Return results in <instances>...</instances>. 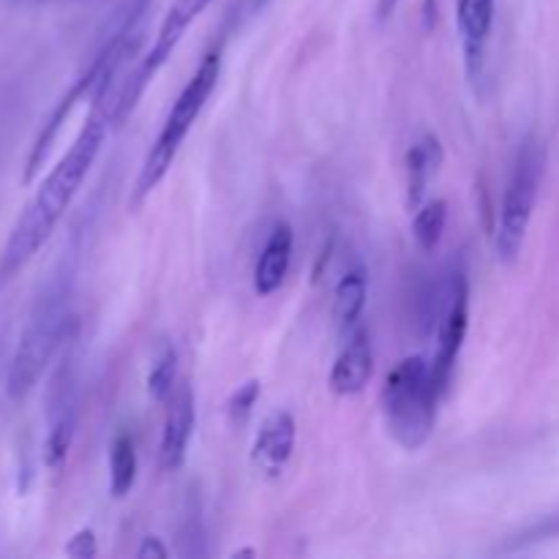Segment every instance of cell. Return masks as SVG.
Listing matches in <instances>:
<instances>
[{
    "instance_id": "obj_1",
    "label": "cell",
    "mask_w": 559,
    "mask_h": 559,
    "mask_svg": "<svg viewBox=\"0 0 559 559\" xmlns=\"http://www.w3.org/2000/svg\"><path fill=\"white\" fill-rule=\"evenodd\" d=\"M107 131V120L98 112H91V118L85 120L82 131L76 134L74 145L66 151V156L44 178L36 197L27 202L25 211L16 218L14 229L5 238L3 249H0V282L14 278L38 254V249L47 243L49 235L55 233L58 222L63 218V213L69 211L80 186L85 183L87 173H91L93 162H96L98 151H102Z\"/></svg>"
},
{
    "instance_id": "obj_2",
    "label": "cell",
    "mask_w": 559,
    "mask_h": 559,
    "mask_svg": "<svg viewBox=\"0 0 559 559\" xmlns=\"http://www.w3.org/2000/svg\"><path fill=\"white\" fill-rule=\"evenodd\" d=\"M440 399L442 391L429 360L420 355L399 360L382 388L385 424L393 440L407 451H418L435 431Z\"/></svg>"
},
{
    "instance_id": "obj_3",
    "label": "cell",
    "mask_w": 559,
    "mask_h": 559,
    "mask_svg": "<svg viewBox=\"0 0 559 559\" xmlns=\"http://www.w3.org/2000/svg\"><path fill=\"white\" fill-rule=\"evenodd\" d=\"M69 278H55L41 295H38L36 306L31 311L25 331H22L16 353L11 358L9 374H5V393L11 399H25L27 393L36 388L41 374L47 371L49 360L58 353L60 342L66 338V328H69Z\"/></svg>"
},
{
    "instance_id": "obj_4",
    "label": "cell",
    "mask_w": 559,
    "mask_h": 559,
    "mask_svg": "<svg viewBox=\"0 0 559 559\" xmlns=\"http://www.w3.org/2000/svg\"><path fill=\"white\" fill-rule=\"evenodd\" d=\"M222 76V52L213 49L202 58L200 69L191 74V80L186 82V87L180 91V96L175 98L173 109H169L167 120H164L162 131H158L156 142H153L151 153H147L145 164L140 169V178H136V191L134 202H142L158 183L164 180V175L173 167L175 156H178L180 145H183L186 134L194 126V120L200 118V112L205 109L207 98L216 91V82Z\"/></svg>"
},
{
    "instance_id": "obj_5",
    "label": "cell",
    "mask_w": 559,
    "mask_h": 559,
    "mask_svg": "<svg viewBox=\"0 0 559 559\" xmlns=\"http://www.w3.org/2000/svg\"><path fill=\"white\" fill-rule=\"evenodd\" d=\"M546 169V147L535 136H530L516 153L511 180L506 186L500 211V227H497V257L502 262H513L522 251L527 238L530 218H533L535 202H538L540 180Z\"/></svg>"
},
{
    "instance_id": "obj_6",
    "label": "cell",
    "mask_w": 559,
    "mask_h": 559,
    "mask_svg": "<svg viewBox=\"0 0 559 559\" xmlns=\"http://www.w3.org/2000/svg\"><path fill=\"white\" fill-rule=\"evenodd\" d=\"M469 325V287L464 273H451V295H448V306L442 311L440 320V338H437V353L431 360L435 369V380L440 391L445 393L451 385L453 369H456V358L464 347Z\"/></svg>"
},
{
    "instance_id": "obj_7",
    "label": "cell",
    "mask_w": 559,
    "mask_h": 559,
    "mask_svg": "<svg viewBox=\"0 0 559 559\" xmlns=\"http://www.w3.org/2000/svg\"><path fill=\"white\" fill-rule=\"evenodd\" d=\"M76 426V380L74 369L66 360L63 369L58 371L49 393V435L44 442V464L47 467H60L69 456L71 440H74Z\"/></svg>"
},
{
    "instance_id": "obj_8",
    "label": "cell",
    "mask_w": 559,
    "mask_h": 559,
    "mask_svg": "<svg viewBox=\"0 0 559 559\" xmlns=\"http://www.w3.org/2000/svg\"><path fill=\"white\" fill-rule=\"evenodd\" d=\"M295 448V418L287 409H276L267 415L260 426L254 448H251V462L267 478H276L287 467Z\"/></svg>"
},
{
    "instance_id": "obj_9",
    "label": "cell",
    "mask_w": 559,
    "mask_h": 559,
    "mask_svg": "<svg viewBox=\"0 0 559 559\" xmlns=\"http://www.w3.org/2000/svg\"><path fill=\"white\" fill-rule=\"evenodd\" d=\"M371 369L374 358H371L369 331L358 325L349 336H344V347L331 369V391L336 396H355L369 385Z\"/></svg>"
},
{
    "instance_id": "obj_10",
    "label": "cell",
    "mask_w": 559,
    "mask_h": 559,
    "mask_svg": "<svg viewBox=\"0 0 559 559\" xmlns=\"http://www.w3.org/2000/svg\"><path fill=\"white\" fill-rule=\"evenodd\" d=\"M191 431H194V396H191L189 385H175L173 396H169L167 420H164L162 435V467L178 469L186 462V451H189Z\"/></svg>"
},
{
    "instance_id": "obj_11",
    "label": "cell",
    "mask_w": 559,
    "mask_h": 559,
    "mask_svg": "<svg viewBox=\"0 0 559 559\" xmlns=\"http://www.w3.org/2000/svg\"><path fill=\"white\" fill-rule=\"evenodd\" d=\"M491 25H495V0H459V31H462L467 71L473 80L484 74Z\"/></svg>"
},
{
    "instance_id": "obj_12",
    "label": "cell",
    "mask_w": 559,
    "mask_h": 559,
    "mask_svg": "<svg viewBox=\"0 0 559 559\" xmlns=\"http://www.w3.org/2000/svg\"><path fill=\"white\" fill-rule=\"evenodd\" d=\"M211 5V0H175L169 5L167 16H164L162 27H158V36L153 41L151 52L142 58V69L147 71V76H156V71L167 63V58L173 55V49L178 47V41L183 38V33L189 31L191 22L202 14V11Z\"/></svg>"
},
{
    "instance_id": "obj_13",
    "label": "cell",
    "mask_w": 559,
    "mask_h": 559,
    "mask_svg": "<svg viewBox=\"0 0 559 559\" xmlns=\"http://www.w3.org/2000/svg\"><path fill=\"white\" fill-rule=\"evenodd\" d=\"M293 243L295 238L289 224H276L254 267V293L260 298H267L284 284L289 273V262H293Z\"/></svg>"
},
{
    "instance_id": "obj_14",
    "label": "cell",
    "mask_w": 559,
    "mask_h": 559,
    "mask_svg": "<svg viewBox=\"0 0 559 559\" xmlns=\"http://www.w3.org/2000/svg\"><path fill=\"white\" fill-rule=\"evenodd\" d=\"M407 207L418 211L424 205L426 186L435 178L437 169L442 164V145L435 134H424L413 147L407 151Z\"/></svg>"
},
{
    "instance_id": "obj_15",
    "label": "cell",
    "mask_w": 559,
    "mask_h": 559,
    "mask_svg": "<svg viewBox=\"0 0 559 559\" xmlns=\"http://www.w3.org/2000/svg\"><path fill=\"white\" fill-rule=\"evenodd\" d=\"M366 295H369V276L364 267H353L349 273H344L336 295H333V320H336L342 336H349L358 328L360 314L366 309Z\"/></svg>"
},
{
    "instance_id": "obj_16",
    "label": "cell",
    "mask_w": 559,
    "mask_h": 559,
    "mask_svg": "<svg viewBox=\"0 0 559 559\" xmlns=\"http://www.w3.org/2000/svg\"><path fill=\"white\" fill-rule=\"evenodd\" d=\"M136 480V451L129 435L115 437L109 451V489L115 497H126Z\"/></svg>"
},
{
    "instance_id": "obj_17",
    "label": "cell",
    "mask_w": 559,
    "mask_h": 559,
    "mask_svg": "<svg viewBox=\"0 0 559 559\" xmlns=\"http://www.w3.org/2000/svg\"><path fill=\"white\" fill-rule=\"evenodd\" d=\"M445 222H448L445 200H431L426 202V205H420L418 211H415V222H413L415 243H418L424 251H435L437 246H440L442 233H445Z\"/></svg>"
},
{
    "instance_id": "obj_18",
    "label": "cell",
    "mask_w": 559,
    "mask_h": 559,
    "mask_svg": "<svg viewBox=\"0 0 559 559\" xmlns=\"http://www.w3.org/2000/svg\"><path fill=\"white\" fill-rule=\"evenodd\" d=\"M175 374H178V353H175L173 344L164 342L153 358L151 374H147V393L156 402H169L175 391Z\"/></svg>"
},
{
    "instance_id": "obj_19",
    "label": "cell",
    "mask_w": 559,
    "mask_h": 559,
    "mask_svg": "<svg viewBox=\"0 0 559 559\" xmlns=\"http://www.w3.org/2000/svg\"><path fill=\"white\" fill-rule=\"evenodd\" d=\"M260 391H262L260 382L249 380V382H243V385H238V391L229 396L227 415H229V420H233L235 426H240V424H246V420H249L251 409H254L257 399H260Z\"/></svg>"
},
{
    "instance_id": "obj_20",
    "label": "cell",
    "mask_w": 559,
    "mask_h": 559,
    "mask_svg": "<svg viewBox=\"0 0 559 559\" xmlns=\"http://www.w3.org/2000/svg\"><path fill=\"white\" fill-rule=\"evenodd\" d=\"M66 555L74 559L96 557V535H93V530H80V533L66 544Z\"/></svg>"
},
{
    "instance_id": "obj_21",
    "label": "cell",
    "mask_w": 559,
    "mask_h": 559,
    "mask_svg": "<svg viewBox=\"0 0 559 559\" xmlns=\"http://www.w3.org/2000/svg\"><path fill=\"white\" fill-rule=\"evenodd\" d=\"M136 557H140V559H147V557L164 559V557H169V549L162 544V540L156 538V535H147V538L142 540L140 549H136Z\"/></svg>"
},
{
    "instance_id": "obj_22",
    "label": "cell",
    "mask_w": 559,
    "mask_h": 559,
    "mask_svg": "<svg viewBox=\"0 0 559 559\" xmlns=\"http://www.w3.org/2000/svg\"><path fill=\"white\" fill-rule=\"evenodd\" d=\"M437 25V0H424V31H435Z\"/></svg>"
},
{
    "instance_id": "obj_23",
    "label": "cell",
    "mask_w": 559,
    "mask_h": 559,
    "mask_svg": "<svg viewBox=\"0 0 559 559\" xmlns=\"http://www.w3.org/2000/svg\"><path fill=\"white\" fill-rule=\"evenodd\" d=\"M396 5H399V0H377V20L380 22L391 20L393 11H396Z\"/></svg>"
},
{
    "instance_id": "obj_24",
    "label": "cell",
    "mask_w": 559,
    "mask_h": 559,
    "mask_svg": "<svg viewBox=\"0 0 559 559\" xmlns=\"http://www.w3.org/2000/svg\"><path fill=\"white\" fill-rule=\"evenodd\" d=\"M265 3L267 0H240V9H243L246 14H254V11H260Z\"/></svg>"
}]
</instances>
